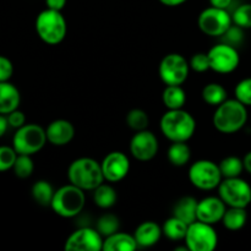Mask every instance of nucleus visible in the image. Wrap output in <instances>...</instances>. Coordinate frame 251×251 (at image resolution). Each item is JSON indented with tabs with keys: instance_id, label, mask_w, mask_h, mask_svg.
Returning a JSON list of instances; mask_svg holds the SVG:
<instances>
[{
	"instance_id": "40",
	"label": "nucleus",
	"mask_w": 251,
	"mask_h": 251,
	"mask_svg": "<svg viewBox=\"0 0 251 251\" xmlns=\"http://www.w3.org/2000/svg\"><path fill=\"white\" fill-rule=\"evenodd\" d=\"M66 1H68V0H46V5L48 9L61 11V10L65 7Z\"/></svg>"
},
{
	"instance_id": "18",
	"label": "nucleus",
	"mask_w": 251,
	"mask_h": 251,
	"mask_svg": "<svg viewBox=\"0 0 251 251\" xmlns=\"http://www.w3.org/2000/svg\"><path fill=\"white\" fill-rule=\"evenodd\" d=\"M163 235L162 227L153 221L140 223L134 232V237L139 247L151 248L159 242Z\"/></svg>"
},
{
	"instance_id": "23",
	"label": "nucleus",
	"mask_w": 251,
	"mask_h": 251,
	"mask_svg": "<svg viewBox=\"0 0 251 251\" xmlns=\"http://www.w3.org/2000/svg\"><path fill=\"white\" fill-rule=\"evenodd\" d=\"M162 102L167 109H181L186 103V92L181 85L166 86L162 92Z\"/></svg>"
},
{
	"instance_id": "44",
	"label": "nucleus",
	"mask_w": 251,
	"mask_h": 251,
	"mask_svg": "<svg viewBox=\"0 0 251 251\" xmlns=\"http://www.w3.org/2000/svg\"><path fill=\"white\" fill-rule=\"evenodd\" d=\"M243 163H244V169L248 173L251 174V151L248 152L243 158Z\"/></svg>"
},
{
	"instance_id": "13",
	"label": "nucleus",
	"mask_w": 251,
	"mask_h": 251,
	"mask_svg": "<svg viewBox=\"0 0 251 251\" xmlns=\"http://www.w3.org/2000/svg\"><path fill=\"white\" fill-rule=\"evenodd\" d=\"M103 242L104 238L96 228L82 227L69 235L64 249L66 251H100L103 250Z\"/></svg>"
},
{
	"instance_id": "3",
	"label": "nucleus",
	"mask_w": 251,
	"mask_h": 251,
	"mask_svg": "<svg viewBox=\"0 0 251 251\" xmlns=\"http://www.w3.org/2000/svg\"><path fill=\"white\" fill-rule=\"evenodd\" d=\"M68 179L83 191H93L105 181L100 162L91 157H80L71 162L68 168Z\"/></svg>"
},
{
	"instance_id": "38",
	"label": "nucleus",
	"mask_w": 251,
	"mask_h": 251,
	"mask_svg": "<svg viewBox=\"0 0 251 251\" xmlns=\"http://www.w3.org/2000/svg\"><path fill=\"white\" fill-rule=\"evenodd\" d=\"M14 70L12 61L7 56L0 54V82H6L11 80Z\"/></svg>"
},
{
	"instance_id": "26",
	"label": "nucleus",
	"mask_w": 251,
	"mask_h": 251,
	"mask_svg": "<svg viewBox=\"0 0 251 251\" xmlns=\"http://www.w3.org/2000/svg\"><path fill=\"white\" fill-rule=\"evenodd\" d=\"M188 227L189 225H186L185 222L172 216L163 223L162 232L167 239L172 240V242H180V240L185 239Z\"/></svg>"
},
{
	"instance_id": "11",
	"label": "nucleus",
	"mask_w": 251,
	"mask_h": 251,
	"mask_svg": "<svg viewBox=\"0 0 251 251\" xmlns=\"http://www.w3.org/2000/svg\"><path fill=\"white\" fill-rule=\"evenodd\" d=\"M198 25L206 36L222 37L233 25L232 14H229L227 9L206 7L199 15Z\"/></svg>"
},
{
	"instance_id": "30",
	"label": "nucleus",
	"mask_w": 251,
	"mask_h": 251,
	"mask_svg": "<svg viewBox=\"0 0 251 251\" xmlns=\"http://www.w3.org/2000/svg\"><path fill=\"white\" fill-rule=\"evenodd\" d=\"M96 229L100 232V234L102 235L103 238L109 237V235L119 232V218L115 215H113V213H105V215L100 216V217L98 218L97 223H96Z\"/></svg>"
},
{
	"instance_id": "42",
	"label": "nucleus",
	"mask_w": 251,
	"mask_h": 251,
	"mask_svg": "<svg viewBox=\"0 0 251 251\" xmlns=\"http://www.w3.org/2000/svg\"><path fill=\"white\" fill-rule=\"evenodd\" d=\"M9 127H10V125H9V122H7L6 115L0 114V139H1L5 134H6L7 130H9Z\"/></svg>"
},
{
	"instance_id": "17",
	"label": "nucleus",
	"mask_w": 251,
	"mask_h": 251,
	"mask_svg": "<svg viewBox=\"0 0 251 251\" xmlns=\"http://www.w3.org/2000/svg\"><path fill=\"white\" fill-rule=\"evenodd\" d=\"M47 140L53 146H66L75 137V126L66 119H55L46 127Z\"/></svg>"
},
{
	"instance_id": "33",
	"label": "nucleus",
	"mask_w": 251,
	"mask_h": 251,
	"mask_svg": "<svg viewBox=\"0 0 251 251\" xmlns=\"http://www.w3.org/2000/svg\"><path fill=\"white\" fill-rule=\"evenodd\" d=\"M233 24L242 27L243 29L251 28V4L245 2V4L239 5L234 12L232 14Z\"/></svg>"
},
{
	"instance_id": "22",
	"label": "nucleus",
	"mask_w": 251,
	"mask_h": 251,
	"mask_svg": "<svg viewBox=\"0 0 251 251\" xmlns=\"http://www.w3.org/2000/svg\"><path fill=\"white\" fill-rule=\"evenodd\" d=\"M93 202L102 210L112 208L118 201L117 190L110 184L102 183L92 191Z\"/></svg>"
},
{
	"instance_id": "28",
	"label": "nucleus",
	"mask_w": 251,
	"mask_h": 251,
	"mask_svg": "<svg viewBox=\"0 0 251 251\" xmlns=\"http://www.w3.org/2000/svg\"><path fill=\"white\" fill-rule=\"evenodd\" d=\"M55 190L48 180H37L32 185L31 194L33 200L41 206H50Z\"/></svg>"
},
{
	"instance_id": "19",
	"label": "nucleus",
	"mask_w": 251,
	"mask_h": 251,
	"mask_svg": "<svg viewBox=\"0 0 251 251\" xmlns=\"http://www.w3.org/2000/svg\"><path fill=\"white\" fill-rule=\"evenodd\" d=\"M21 103V93L19 88L10 81L0 82V114L7 115L19 109Z\"/></svg>"
},
{
	"instance_id": "36",
	"label": "nucleus",
	"mask_w": 251,
	"mask_h": 251,
	"mask_svg": "<svg viewBox=\"0 0 251 251\" xmlns=\"http://www.w3.org/2000/svg\"><path fill=\"white\" fill-rule=\"evenodd\" d=\"M189 65H190V70L195 71V73H206V71L211 70V64H210V58H208L207 53H196L191 56L190 61H189Z\"/></svg>"
},
{
	"instance_id": "20",
	"label": "nucleus",
	"mask_w": 251,
	"mask_h": 251,
	"mask_svg": "<svg viewBox=\"0 0 251 251\" xmlns=\"http://www.w3.org/2000/svg\"><path fill=\"white\" fill-rule=\"evenodd\" d=\"M198 203L199 201L193 196H183L174 205L173 216L186 225H191L198 221Z\"/></svg>"
},
{
	"instance_id": "31",
	"label": "nucleus",
	"mask_w": 251,
	"mask_h": 251,
	"mask_svg": "<svg viewBox=\"0 0 251 251\" xmlns=\"http://www.w3.org/2000/svg\"><path fill=\"white\" fill-rule=\"evenodd\" d=\"M126 125L131 130L136 131H141V130H146L150 124V118L147 112L140 108H134V109L129 110L126 114Z\"/></svg>"
},
{
	"instance_id": "25",
	"label": "nucleus",
	"mask_w": 251,
	"mask_h": 251,
	"mask_svg": "<svg viewBox=\"0 0 251 251\" xmlns=\"http://www.w3.org/2000/svg\"><path fill=\"white\" fill-rule=\"evenodd\" d=\"M169 163L174 167H184L190 162L191 150L186 142H172L167 152Z\"/></svg>"
},
{
	"instance_id": "41",
	"label": "nucleus",
	"mask_w": 251,
	"mask_h": 251,
	"mask_svg": "<svg viewBox=\"0 0 251 251\" xmlns=\"http://www.w3.org/2000/svg\"><path fill=\"white\" fill-rule=\"evenodd\" d=\"M233 0H210V5L218 9H227L232 5Z\"/></svg>"
},
{
	"instance_id": "6",
	"label": "nucleus",
	"mask_w": 251,
	"mask_h": 251,
	"mask_svg": "<svg viewBox=\"0 0 251 251\" xmlns=\"http://www.w3.org/2000/svg\"><path fill=\"white\" fill-rule=\"evenodd\" d=\"M48 142L46 129L38 124H25L19 127L12 136V147L17 154H33L38 153Z\"/></svg>"
},
{
	"instance_id": "8",
	"label": "nucleus",
	"mask_w": 251,
	"mask_h": 251,
	"mask_svg": "<svg viewBox=\"0 0 251 251\" xmlns=\"http://www.w3.org/2000/svg\"><path fill=\"white\" fill-rule=\"evenodd\" d=\"M218 196L227 207L247 208L251 203V186L240 176L225 178L217 188Z\"/></svg>"
},
{
	"instance_id": "24",
	"label": "nucleus",
	"mask_w": 251,
	"mask_h": 251,
	"mask_svg": "<svg viewBox=\"0 0 251 251\" xmlns=\"http://www.w3.org/2000/svg\"><path fill=\"white\" fill-rule=\"evenodd\" d=\"M222 225L226 229L230 232H237L244 228L248 222L247 208L243 207H228L222 218Z\"/></svg>"
},
{
	"instance_id": "34",
	"label": "nucleus",
	"mask_w": 251,
	"mask_h": 251,
	"mask_svg": "<svg viewBox=\"0 0 251 251\" xmlns=\"http://www.w3.org/2000/svg\"><path fill=\"white\" fill-rule=\"evenodd\" d=\"M17 152L12 146H0V173L11 171L16 161Z\"/></svg>"
},
{
	"instance_id": "39",
	"label": "nucleus",
	"mask_w": 251,
	"mask_h": 251,
	"mask_svg": "<svg viewBox=\"0 0 251 251\" xmlns=\"http://www.w3.org/2000/svg\"><path fill=\"white\" fill-rule=\"evenodd\" d=\"M6 118L10 127H12V129H19V127L24 126L26 124V115L20 109H15L14 112L9 113L6 115Z\"/></svg>"
},
{
	"instance_id": "43",
	"label": "nucleus",
	"mask_w": 251,
	"mask_h": 251,
	"mask_svg": "<svg viewBox=\"0 0 251 251\" xmlns=\"http://www.w3.org/2000/svg\"><path fill=\"white\" fill-rule=\"evenodd\" d=\"M161 4L166 5V6H169V7H174V6H179V5L184 4V2H186L188 0H158Z\"/></svg>"
},
{
	"instance_id": "21",
	"label": "nucleus",
	"mask_w": 251,
	"mask_h": 251,
	"mask_svg": "<svg viewBox=\"0 0 251 251\" xmlns=\"http://www.w3.org/2000/svg\"><path fill=\"white\" fill-rule=\"evenodd\" d=\"M139 247L134 234L117 232L104 238L103 251H132Z\"/></svg>"
},
{
	"instance_id": "15",
	"label": "nucleus",
	"mask_w": 251,
	"mask_h": 251,
	"mask_svg": "<svg viewBox=\"0 0 251 251\" xmlns=\"http://www.w3.org/2000/svg\"><path fill=\"white\" fill-rule=\"evenodd\" d=\"M104 180L108 183H119L126 178L130 171V159L124 152H109L100 162Z\"/></svg>"
},
{
	"instance_id": "14",
	"label": "nucleus",
	"mask_w": 251,
	"mask_h": 251,
	"mask_svg": "<svg viewBox=\"0 0 251 251\" xmlns=\"http://www.w3.org/2000/svg\"><path fill=\"white\" fill-rule=\"evenodd\" d=\"M130 153L135 159L140 162H149L153 159L158 153L159 144L156 135L150 130H141L130 140Z\"/></svg>"
},
{
	"instance_id": "37",
	"label": "nucleus",
	"mask_w": 251,
	"mask_h": 251,
	"mask_svg": "<svg viewBox=\"0 0 251 251\" xmlns=\"http://www.w3.org/2000/svg\"><path fill=\"white\" fill-rule=\"evenodd\" d=\"M223 42L227 44H230V46L235 47L237 48L238 46L242 44V42L244 41V29L242 27L237 26V25L233 24L232 26L228 28V31L226 32L222 36Z\"/></svg>"
},
{
	"instance_id": "9",
	"label": "nucleus",
	"mask_w": 251,
	"mask_h": 251,
	"mask_svg": "<svg viewBox=\"0 0 251 251\" xmlns=\"http://www.w3.org/2000/svg\"><path fill=\"white\" fill-rule=\"evenodd\" d=\"M190 71L185 56L179 53H169L163 56L158 66V75L166 86L183 85Z\"/></svg>"
},
{
	"instance_id": "1",
	"label": "nucleus",
	"mask_w": 251,
	"mask_h": 251,
	"mask_svg": "<svg viewBox=\"0 0 251 251\" xmlns=\"http://www.w3.org/2000/svg\"><path fill=\"white\" fill-rule=\"evenodd\" d=\"M159 129L171 142H188L196 131V120L183 108L168 109L159 120Z\"/></svg>"
},
{
	"instance_id": "4",
	"label": "nucleus",
	"mask_w": 251,
	"mask_h": 251,
	"mask_svg": "<svg viewBox=\"0 0 251 251\" xmlns=\"http://www.w3.org/2000/svg\"><path fill=\"white\" fill-rule=\"evenodd\" d=\"M34 27L39 38L49 46L61 43L68 32V24L61 11L48 7L39 12L34 22Z\"/></svg>"
},
{
	"instance_id": "32",
	"label": "nucleus",
	"mask_w": 251,
	"mask_h": 251,
	"mask_svg": "<svg viewBox=\"0 0 251 251\" xmlns=\"http://www.w3.org/2000/svg\"><path fill=\"white\" fill-rule=\"evenodd\" d=\"M14 174L20 179H27L33 174L34 163L32 156L28 154H17L16 161L12 167Z\"/></svg>"
},
{
	"instance_id": "35",
	"label": "nucleus",
	"mask_w": 251,
	"mask_h": 251,
	"mask_svg": "<svg viewBox=\"0 0 251 251\" xmlns=\"http://www.w3.org/2000/svg\"><path fill=\"white\" fill-rule=\"evenodd\" d=\"M235 100L247 107H251V77L240 80L234 88Z\"/></svg>"
},
{
	"instance_id": "29",
	"label": "nucleus",
	"mask_w": 251,
	"mask_h": 251,
	"mask_svg": "<svg viewBox=\"0 0 251 251\" xmlns=\"http://www.w3.org/2000/svg\"><path fill=\"white\" fill-rule=\"evenodd\" d=\"M222 173L223 179L225 178H237L242 176L244 169L243 159L237 156H227L218 163Z\"/></svg>"
},
{
	"instance_id": "2",
	"label": "nucleus",
	"mask_w": 251,
	"mask_h": 251,
	"mask_svg": "<svg viewBox=\"0 0 251 251\" xmlns=\"http://www.w3.org/2000/svg\"><path fill=\"white\" fill-rule=\"evenodd\" d=\"M248 122V107L239 100H226L216 107L212 123L215 129L222 134H235L245 126Z\"/></svg>"
},
{
	"instance_id": "5",
	"label": "nucleus",
	"mask_w": 251,
	"mask_h": 251,
	"mask_svg": "<svg viewBox=\"0 0 251 251\" xmlns=\"http://www.w3.org/2000/svg\"><path fill=\"white\" fill-rule=\"evenodd\" d=\"M86 203L85 191L69 183L55 190L49 207L63 218H74L82 212Z\"/></svg>"
},
{
	"instance_id": "16",
	"label": "nucleus",
	"mask_w": 251,
	"mask_h": 251,
	"mask_svg": "<svg viewBox=\"0 0 251 251\" xmlns=\"http://www.w3.org/2000/svg\"><path fill=\"white\" fill-rule=\"evenodd\" d=\"M227 211V205L220 196H206L198 203V221L207 225H217Z\"/></svg>"
},
{
	"instance_id": "12",
	"label": "nucleus",
	"mask_w": 251,
	"mask_h": 251,
	"mask_svg": "<svg viewBox=\"0 0 251 251\" xmlns=\"http://www.w3.org/2000/svg\"><path fill=\"white\" fill-rule=\"evenodd\" d=\"M208 58H210L211 70L217 74H227L233 73L238 69L240 64L239 51L235 47L230 44L217 43L207 51Z\"/></svg>"
},
{
	"instance_id": "7",
	"label": "nucleus",
	"mask_w": 251,
	"mask_h": 251,
	"mask_svg": "<svg viewBox=\"0 0 251 251\" xmlns=\"http://www.w3.org/2000/svg\"><path fill=\"white\" fill-rule=\"evenodd\" d=\"M188 178L191 185L203 191L215 190L223 180L220 166L210 159H199L194 162L189 168Z\"/></svg>"
},
{
	"instance_id": "27",
	"label": "nucleus",
	"mask_w": 251,
	"mask_h": 251,
	"mask_svg": "<svg viewBox=\"0 0 251 251\" xmlns=\"http://www.w3.org/2000/svg\"><path fill=\"white\" fill-rule=\"evenodd\" d=\"M201 96H202V100H205V103H207L211 107H218L226 100H228L227 90L217 82L207 83L202 88Z\"/></svg>"
},
{
	"instance_id": "10",
	"label": "nucleus",
	"mask_w": 251,
	"mask_h": 251,
	"mask_svg": "<svg viewBox=\"0 0 251 251\" xmlns=\"http://www.w3.org/2000/svg\"><path fill=\"white\" fill-rule=\"evenodd\" d=\"M184 240L189 251H213L218 245V234L212 225L195 221L189 225Z\"/></svg>"
}]
</instances>
